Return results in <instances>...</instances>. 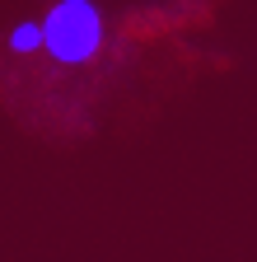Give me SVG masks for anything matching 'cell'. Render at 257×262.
<instances>
[{"label":"cell","instance_id":"cell-1","mask_svg":"<svg viewBox=\"0 0 257 262\" xmlns=\"http://www.w3.org/2000/svg\"><path fill=\"white\" fill-rule=\"evenodd\" d=\"M220 0H38L0 33V103L28 136L71 150L108 117L150 122L234 56L201 38Z\"/></svg>","mask_w":257,"mask_h":262}]
</instances>
